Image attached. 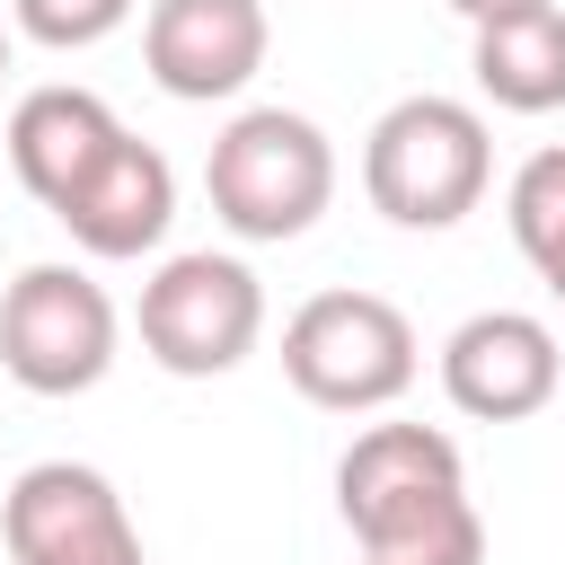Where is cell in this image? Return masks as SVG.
<instances>
[{
    "mask_svg": "<svg viewBox=\"0 0 565 565\" xmlns=\"http://www.w3.org/2000/svg\"><path fill=\"white\" fill-rule=\"evenodd\" d=\"M335 512L362 565H486L468 459L441 424H362L335 459Z\"/></svg>",
    "mask_w": 565,
    "mask_h": 565,
    "instance_id": "1",
    "label": "cell"
},
{
    "mask_svg": "<svg viewBox=\"0 0 565 565\" xmlns=\"http://www.w3.org/2000/svg\"><path fill=\"white\" fill-rule=\"evenodd\" d=\"M0 539L9 565H150L124 494L79 459L18 468V486L0 494Z\"/></svg>",
    "mask_w": 565,
    "mask_h": 565,
    "instance_id": "7",
    "label": "cell"
},
{
    "mask_svg": "<svg viewBox=\"0 0 565 565\" xmlns=\"http://www.w3.org/2000/svg\"><path fill=\"white\" fill-rule=\"evenodd\" d=\"M9 44H18V35H9V26H0V71H9Z\"/></svg>",
    "mask_w": 565,
    "mask_h": 565,
    "instance_id": "17",
    "label": "cell"
},
{
    "mask_svg": "<svg viewBox=\"0 0 565 565\" xmlns=\"http://www.w3.org/2000/svg\"><path fill=\"white\" fill-rule=\"evenodd\" d=\"M556 388H565V353H556V327L530 309H477L441 344V397L477 424H521L556 406Z\"/></svg>",
    "mask_w": 565,
    "mask_h": 565,
    "instance_id": "8",
    "label": "cell"
},
{
    "mask_svg": "<svg viewBox=\"0 0 565 565\" xmlns=\"http://www.w3.org/2000/svg\"><path fill=\"white\" fill-rule=\"evenodd\" d=\"M0 371L26 397H79L115 371V300L79 265H26L0 291Z\"/></svg>",
    "mask_w": 565,
    "mask_h": 565,
    "instance_id": "6",
    "label": "cell"
},
{
    "mask_svg": "<svg viewBox=\"0 0 565 565\" xmlns=\"http://www.w3.org/2000/svg\"><path fill=\"white\" fill-rule=\"evenodd\" d=\"M415 327L380 291H309L282 318V380L327 415H380L415 388Z\"/></svg>",
    "mask_w": 565,
    "mask_h": 565,
    "instance_id": "4",
    "label": "cell"
},
{
    "mask_svg": "<svg viewBox=\"0 0 565 565\" xmlns=\"http://www.w3.org/2000/svg\"><path fill=\"white\" fill-rule=\"evenodd\" d=\"M203 194L230 238L282 247L335 203V141L291 106H247L221 124V141L203 159Z\"/></svg>",
    "mask_w": 565,
    "mask_h": 565,
    "instance_id": "3",
    "label": "cell"
},
{
    "mask_svg": "<svg viewBox=\"0 0 565 565\" xmlns=\"http://www.w3.org/2000/svg\"><path fill=\"white\" fill-rule=\"evenodd\" d=\"M88 256H106V265H124V256H150L159 238H168V221H177V168L150 150V141H115L106 159H97V177L53 212Z\"/></svg>",
    "mask_w": 565,
    "mask_h": 565,
    "instance_id": "11",
    "label": "cell"
},
{
    "mask_svg": "<svg viewBox=\"0 0 565 565\" xmlns=\"http://www.w3.org/2000/svg\"><path fill=\"white\" fill-rule=\"evenodd\" d=\"M539 282H547V291H556V309H565V247H556V256L539 265Z\"/></svg>",
    "mask_w": 565,
    "mask_h": 565,
    "instance_id": "16",
    "label": "cell"
},
{
    "mask_svg": "<svg viewBox=\"0 0 565 565\" xmlns=\"http://www.w3.org/2000/svg\"><path fill=\"white\" fill-rule=\"evenodd\" d=\"M132 18V0H9V26L44 53H88Z\"/></svg>",
    "mask_w": 565,
    "mask_h": 565,
    "instance_id": "14",
    "label": "cell"
},
{
    "mask_svg": "<svg viewBox=\"0 0 565 565\" xmlns=\"http://www.w3.org/2000/svg\"><path fill=\"white\" fill-rule=\"evenodd\" d=\"M503 221H512V247H521L530 265H547V256L565 247V141H556V150H530V159L512 168Z\"/></svg>",
    "mask_w": 565,
    "mask_h": 565,
    "instance_id": "13",
    "label": "cell"
},
{
    "mask_svg": "<svg viewBox=\"0 0 565 565\" xmlns=\"http://www.w3.org/2000/svg\"><path fill=\"white\" fill-rule=\"evenodd\" d=\"M265 44H274L265 0H150V18H141V62L185 106L238 97L265 71Z\"/></svg>",
    "mask_w": 565,
    "mask_h": 565,
    "instance_id": "9",
    "label": "cell"
},
{
    "mask_svg": "<svg viewBox=\"0 0 565 565\" xmlns=\"http://www.w3.org/2000/svg\"><path fill=\"white\" fill-rule=\"evenodd\" d=\"M477 88L503 115H556L565 106V0H539L521 18L477 26Z\"/></svg>",
    "mask_w": 565,
    "mask_h": 565,
    "instance_id": "12",
    "label": "cell"
},
{
    "mask_svg": "<svg viewBox=\"0 0 565 565\" xmlns=\"http://www.w3.org/2000/svg\"><path fill=\"white\" fill-rule=\"evenodd\" d=\"M486 177H494V141H486V115L468 97H397L371 141H362V194L380 221L397 230H450L486 203Z\"/></svg>",
    "mask_w": 565,
    "mask_h": 565,
    "instance_id": "2",
    "label": "cell"
},
{
    "mask_svg": "<svg viewBox=\"0 0 565 565\" xmlns=\"http://www.w3.org/2000/svg\"><path fill=\"white\" fill-rule=\"evenodd\" d=\"M265 335V282L238 265V256H168L150 282H141V353L177 380H221L256 353Z\"/></svg>",
    "mask_w": 565,
    "mask_h": 565,
    "instance_id": "5",
    "label": "cell"
},
{
    "mask_svg": "<svg viewBox=\"0 0 565 565\" xmlns=\"http://www.w3.org/2000/svg\"><path fill=\"white\" fill-rule=\"evenodd\" d=\"M124 141V124H115V106L97 97V88H26L18 106H9V177L44 203V212H62L88 177H97V159Z\"/></svg>",
    "mask_w": 565,
    "mask_h": 565,
    "instance_id": "10",
    "label": "cell"
},
{
    "mask_svg": "<svg viewBox=\"0 0 565 565\" xmlns=\"http://www.w3.org/2000/svg\"><path fill=\"white\" fill-rule=\"evenodd\" d=\"M468 26H494V18H521V9H539V0H450Z\"/></svg>",
    "mask_w": 565,
    "mask_h": 565,
    "instance_id": "15",
    "label": "cell"
}]
</instances>
